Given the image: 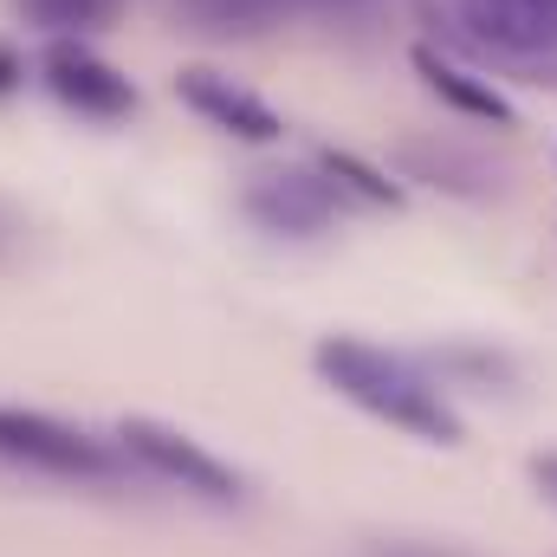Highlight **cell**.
I'll use <instances>...</instances> for the list:
<instances>
[{"instance_id":"6da1fadb","label":"cell","mask_w":557,"mask_h":557,"mask_svg":"<svg viewBox=\"0 0 557 557\" xmlns=\"http://www.w3.org/2000/svg\"><path fill=\"white\" fill-rule=\"evenodd\" d=\"M311 363H318V376H324L344 403H357L363 416L389 421V428H403V434H416V441H434V447H460V416H454V403L421 376L416 363H403L396 350H376V344H357V337H324V344L311 350Z\"/></svg>"},{"instance_id":"7a4b0ae2","label":"cell","mask_w":557,"mask_h":557,"mask_svg":"<svg viewBox=\"0 0 557 557\" xmlns=\"http://www.w3.org/2000/svg\"><path fill=\"white\" fill-rule=\"evenodd\" d=\"M0 460L33 467V473H59V480H111L124 454L72 421L39 416V409H0Z\"/></svg>"},{"instance_id":"3957f363","label":"cell","mask_w":557,"mask_h":557,"mask_svg":"<svg viewBox=\"0 0 557 557\" xmlns=\"http://www.w3.org/2000/svg\"><path fill=\"white\" fill-rule=\"evenodd\" d=\"M117 454L137 460L143 473L195 493V499H240V473L227 460H214L201 441H188L182 428L169 421H149V416H124L117 421Z\"/></svg>"},{"instance_id":"277c9868","label":"cell","mask_w":557,"mask_h":557,"mask_svg":"<svg viewBox=\"0 0 557 557\" xmlns=\"http://www.w3.org/2000/svg\"><path fill=\"white\" fill-rule=\"evenodd\" d=\"M240 208L253 227H267L278 240H318L337 227L344 195L318 175V169H267L240 188Z\"/></svg>"},{"instance_id":"5b68a950","label":"cell","mask_w":557,"mask_h":557,"mask_svg":"<svg viewBox=\"0 0 557 557\" xmlns=\"http://www.w3.org/2000/svg\"><path fill=\"white\" fill-rule=\"evenodd\" d=\"M175 98H182L201 124H214V131H227V137H240V143H278L285 137V117H278L260 91L234 85L227 72H201V65H195V72L175 78Z\"/></svg>"},{"instance_id":"8992f818","label":"cell","mask_w":557,"mask_h":557,"mask_svg":"<svg viewBox=\"0 0 557 557\" xmlns=\"http://www.w3.org/2000/svg\"><path fill=\"white\" fill-rule=\"evenodd\" d=\"M46 85H52V98H65L72 111H85V117H131L137 111V91H131V78L117 72V65H104L91 46H78V39H52L46 46Z\"/></svg>"},{"instance_id":"52a82bcc","label":"cell","mask_w":557,"mask_h":557,"mask_svg":"<svg viewBox=\"0 0 557 557\" xmlns=\"http://www.w3.org/2000/svg\"><path fill=\"white\" fill-rule=\"evenodd\" d=\"M460 26L506 59H552L557 52V0H460Z\"/></svg>"},{"instance_id":"ba28073f","label":"cell","mask_w":557,"mask_h":557,"mask_svg":"<svg viewBox=\"0 0 557 557\" xmlns=\"http://www.w3.org/2000/svg\"><path fill=\"white\" fill-rule=\"evenodd\" d=\"M416 72H421V85L434 91V98H447L454 111H467V117H486L493 131H506L512 124V104L486 85V78H467L454 59H441V52H428V46H416Z\"/></svg>"},{"instance_id":"9c48e42d","label":"cell","mask_w":557,"mask_h":557,"mask_svg":"<svg viewBox=\"0 0 557 557\" xmlns=\"http://www.w3.org/2000/svg\"><path fill=\"white\" fill-rule=\"evenodd\" d=\"M175 7L201 33H267L285 13H298L305 0H175Z\"/></svg>"},{"instance_id":"30bf717a","label":"cell","mask_w":557,"mask_h":557,"mask_svg":"<svg viewBox=\"0 0 557 557\" xmlns=\"http://www.w3.org/2000/svg\"><path fill=\"white\" fill-rule=\"evenodd\" d=\"M318 175L337 188V195H350V201H370V208H396L403 201V188L396 182H383L363 156H350V149H324L318 156Z\"/></svg>"},{"instance_id":"8fae6325","label":"cell","mask_w":557,"mask_h":557,"mask_svg":"<svg viewBox=\"0 0 557 557\" xmlns=\"http://www.w3.org/2000/svg\"><path fill=\"white\" fill-rule=\"evenodd\" d=\"M20 7L52 33H78V26H98L111 13V0H20Z\"/></svg>"},{"instance_id":"7c38bea8","label":"cell","mask_w":557,"mask_h":557,"mask_svg":"<svg viewBox=\"0 0 557 557\" xmlns=\"http://www.w3.org/2000/svg\"><path fill=\"white\" fill-rule=\"evenodd\" d=\"M532 486L557 506V454H539V460H532Z\"/></svg>"},{"instance_id":"4fadbf2b","label":"cell","mask_w":557,"mask_h":557,"mask_svg":"<svg viewBox=\"0 0 557 557\" xmlns=\"http://www.w3.org/2000/svg\"><path fill=\"white\" fill-rule=\"evenodd\" d=\"M370 557H441V552H421V545H389V552H370Z\"/></svg>"},{"instance_id":"5bb4252c","label":"cell","mask_w":557,"mask_h":557,"mask_svg":"<svg viewBox=\"0 0 557 557\" xmlns=\"http://www.w3.org/2000/svg\"><path fill=\"white\" fill-rule=\"evenodd\" d=\"M7 85H13V59L0 52V91H7Z\"/></svg>"}]
</instances>
